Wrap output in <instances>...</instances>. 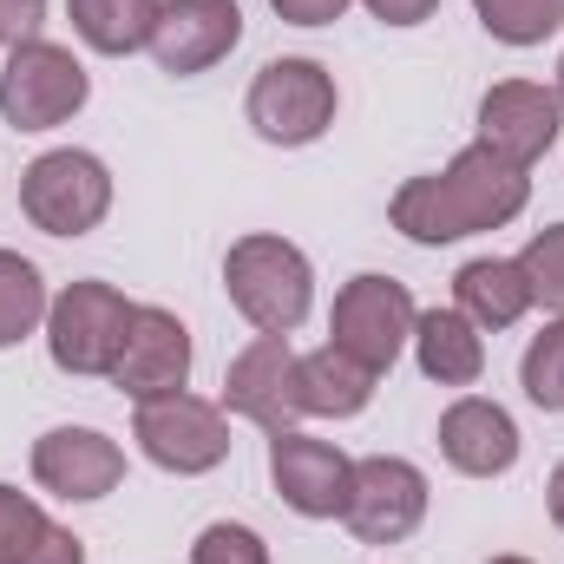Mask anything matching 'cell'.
I'll return each mask as SVG.
<instances>
[{
	"instance_id": "obj_7",
	"label": "cell",
	"mask_w": 564,
	"mask_h": 564,
	"mask_svg": "<svg viewBox=\"0 0 564 564\" xmlns=\"http://www.w3.org/2000/svg\"><path fill=\"white\" fill-rule=\"evenodd\" d=\"M250 126L270 144H315L335 126V73L315 59H270L250 86Z\"/></svg>"
},
{
	"instance_id": "obj_24",
	"label": "cell",
	"mask_w": 564,
	"mask_h": 564,
	"mask_svg": "<svg viewBox=\"0 0 564 564\" xmlns=\"http://www.w3.org/2000/svg\"><path fill=\"white\" fill-rule=\"evenodd\" d=\"M53 532V519L20 492V486H0V564H26L40 552V539Z\"/></svg>"
},
{
	"instance_id": "obj_30",
	"label": "cell",
	"mask_w": 564,
	"mask_h": 564,
	"mask_svg": "<svg viewBox=\"0 0 564 564\" xmlns=\"http://www.w3.org/2000/svg\"><path fill=\"white\" fill-rule=\"evenodd\" d=\"M26 564H86V545H79L66 525H53V532L40 539V552H33Z\"/></svg>"
},
{
	"instance_id": "obj_26",
	"label": "cell",
	"mask_w": 564,
	"mask_h": 564,
	"mask_svg": "<svg viewBox=\"0 0 564 564\" xmlns=\"http://www.w3.org/2000/svg\"><path fill=\"white\" fill-rule=\"evenodd\" d=\"M191 564H270V545H263L250 525H230V519H217V525H204V532H197Z\"/></svg>"
},
{
	"instance_id": "obj_27",
	"label": "cell",
	"mask_w": 564,
	"mask_h": 564,
	"mask_svg": "<svg viewBox=\"0 0 564 564\" xmlns=\"http://www.w3.org/2000/svg\"><path fill=\"white\" fill-rule=\"evenodd\" d=\"M46 20V0H0V46H26Z\"/></svg>"
},
{
	"instance_id": "obj_16",
	"label": "cell",
	"mask_w": 564,
	"mask_h": 564,
	"mask_svg": "<svg viewBox=\"0 0 564 564\" xmlns=\"http://www.w3.org/2000/svg\"><path fill=\"white\" fill-rule=\"evenodd\" d=\"M440 453L466 479H499V473L519 466V426H512V414L499 401L466 394V401H453L440 414Z\"/></svg>"
},
{
	"instance_id": "obj_6",
	"label": "cell",
	"mask_w": 564,
	"mask_h": 564,
	"mask_svg": "<svg viewBox=\"0 0 564 564\" xmlns=\"http://www.w3.org/2000/svg\"><path fill=\"white\" fill-rule=\"evenodd\" d=\"M414 295H408V282L394 276H355L341 295H335V315H328V335H335V348L341 355H355L361 368H375V375H388L394 368V355L414 341Z\"/></svg>"
},
{
	"instance_id": "obj_15",
	"label": "cell",
	"mask_w": 564,
	"mask_h": 564,
	"mask_svg": "<svg viewBox=\"0 0 564 564\" xmlns=\"http://www.w3.org/2000/svg\"><path fill=\"white\" fill-rule=\"evenodd\" d=\"M112 381L132 401L177 394L191 381V328L171 308H132V328H126V348L112 361Z\"/></svg>"
},
{
	"instance_id": "obj_23",
	"label": "cell",
	"mask_w": 564,
	"mask_h": 564,
	"mask_svg": "<svg viewBox=\"0 0 564 564\" xmlns=\"http://www.w3.org/2000/svg\"><path fill=\"white\" fill-rule=\"evenodd\" d=\"M519 388H525L532 408L564 414V315L545 335H532V348H525V361H519Z\"/></svg>"
},
{
	"instance_id": "obj_25",
	"label": "cell",
	"mask_w": 564,
	"mask_h": 564,
	"mask_svg": "<svg viewBox=\"0 0 564 564\" xmlns=\"http://www.w3.org/2000/svg\"><path fill=\"white\" fill-rule=\"evenodd\" d=\"M519 276L532 289V302H545V308L564 315V224L539 230V237L519 250Z\"/></svg>"
},
{
	"instance_id": "obj_9",
	"label": "cell",
	"mask_w": 564,
	"mask_h": 564,
	"mask_svg": "<svg viewBox=\"0 0 564 564\" xmlns=\"http://www.w3.org/2000/svg\"><path fill=\"white\" fill-rule=\"evenodd\" d=\"M421 519H426V473L414 459H394V453L355 459V486H348L341 525L361 545H401V539L421 532Z\"/></svg>"
},
{
	"instance_id": "obj_22",
	"label": "cell",
	"mask_w": 564,
	"mask_h": 564,
	"mask_svg": "<svg viewBox=\"0 0 564 564\" xmlns=\"http://www.w3.org/2000/svg\"><path fill=\"white\" fill-rule=\"evenodd\" d=\"M473 13L506 46H539L564 26V0H473Z\"/></svg>"
},
{
	"instance_id": "obj_17",
	"label": "cell",
	"mask_w": 564,
	"mask_h": 564,
	"mask_svg": "<svg viewBox=\"0 0 564 564\" xmlns=\"http://www.w3.org/2000/svg\"><path fill=\"white\" fill-rule=\"evenodd\" d=\"M414 355H421V375L440 381V388H473L486 375V335L459 308L414 315Z\"/></svg>"
},
{
	"instance_id": "obj_19",
	"label": "cell",
	"mask_w": 564,
	"mask_h": 564,
	"mask_svg": "<svg viewBox=\"0 0 564 564\" xmlns=\"http://www.w3.org/2000/svg\"><path fill=\"white\" fill-rule=\"evenodd\" d=\"M453 308H459L473 328H512V322L532 308V289L519 276V263H506V257H473V263L453 276Z\"/></svg>"
},
{
	"instance_id": "obj_13",
	"label": "cell",
	"mask_w": 564,
	"mask_h": 564,
	"mask_svg": "<svg viewBox=\"0 0 564 564\" xmlns=\"http://www.w3.org/2000/svg\"><path fill=\"white\" fill-rule=\"evenodd\" d=\"M33 479L53 492V499H106L119 479H126V453L119 440H106L99 426H53L33 440Z\"/></svg>"
},
{
	"instance_id": "obj_12",
	"label": "cell",
	"mask_w": 564,
	"mask_h": 564,
	"mask_svg": "<svg viewBox=\"0 0 564 564\" xmlns=\"http://www.w3.org/2000/svg\"><path fill=\"white\" fill-rule=\"evenodd\" d=\"M237 40H243L237 0H164L158 26H151V59L171 79H191V73H210L217 59H230Z\"/></svg>"
},
{
	"instance_id": "obj_31",
	"label": "cell",
	"mask_w": 564,
	"mask_h": 564,
	"mask_svg": "<svg viewBox=\"0 0 564 564\" xmlns=\"http://www.w3.org/2000/svg\"><path fill=\"white\" fill-rule=\"evenodd\" d=\"M545 499H552V525L564 532V459H558V473H552V486H545Z\"/></svg>"
},
{
	"instance_id": "obj_29",
	"label": "cell",
	"mask_w": 564,
	"mask_h": 564,
	"mask_svg": "<svg viewBox=\"0 0 564 564\" xmlns=\"http://www.w3.org/2000/svg\"><path fill=\"white\" fill-rule=\"evenodd\" d=\"M381 26H421V20H433L440 13V0H361Z\"/></svg>"
},
{
	"instance_id": "obj_21",
	"label": "cell",
	"mask_w": 564,
	"mask_h": 564,
	"mask_svg": "<svg viewBox=\"0 0 564 564\" xmlns=\"http://www.w3.org/2000/svg\"><path fill=\"white\" fill-rule=\"evenodd\" d=\"M46 282L40 270L20 257V250H0V348H13V341H26L40 322H46Z\"/></svg>"
},
{
	"instance_id": "obj_4",
	"label": "cell",
	"mask_w": 564,
	"mask_h": 564,
	"mask_svg": "<svg viewBox=\"0 0 564 564\" xmlns=\"http://www.w3.org/2000/svg\"><path fill=\"white\" fill-rule=\"evenodd\" d=\"M126 328H132V302L112 289V282H66L46 308V348H53V368L59 375H112L119 348H126Z\"/></svg>"
},
{
	"instance_id": "obj_33",
	"label": "cell",
	"mask_w": 564,
	"mask_h": 564,
	"mask_svg": "<svg viewBox=\"0 0 564 564\" xmlns=\"http://www.w3.org/2000/svg\"><path fill=\"white\" fill-rule=\"evenodd\" d=\"M492 564H525V558H492Z\"/></svg>"
},
{
	"instance_id": "obj_1",
	"label": "cell",
	"mask_w": 564,
	"mask_h": 564,
	"mask_svg": "<svg viewBox=\"0 0 564 564\" xmlns=\"http://www.w3.org/2000/svg\"><path fill=\"white\" fill-rule=\"evenodd\" d=\"M532 197V177L525 164L499 158L492 144H466L446 171L433 177H408L388 204L394 230L414 237V243H459V237H479V230H499L525 210Z\"/></svg>"
},
{
	"instance_id": "obj_3",
	"label": "cell",
	"mask_w": 564,
	"mask_h": 564,
	"mask_svg": "<svg viewBox=\"0 0 564 564\" xmlns=\"http://www.w3.org/2000/svg\"><path fill=\"white\" fill-rule=\"evenodd\" d=\"M20 210L46 237H86L112 210V171L93 151H40L20 171Z\"/></svg>"
},
{
	"instance_id": "obj_28",
	"label": "cell",
	"mask_w": 564,
	"mask_h": 564,
	"mask_svg": "<svg viewBox=\"0 0 564 564\" xmlns=\"http://www.w3.org/2000/svg\"><path fill=\"white\" fill-rule=\"evenodd\" d=\"M289 26H328V20H341L348 13V0H270Z\"/></svg>"
},
{
	"instance_id": "obj_2",
	"label": "cell",
	"mask_w": 564,
	"mask_h": 564,
	"mask_svg": "<svg viewBox=\"0 0 564 564\" xmlns=\"http://www.w3.org/2000/svg\"><path fill=\"white\" fill-rule=\"evenodd\" d=\"M224 289L237 302V315L257 328V335H289L302 328L308 302H315V270L308 257L289 243V237H237L230 257H224Z\"/></svg>"
},
{
	"instance_id": "obj_10",
	"label": "cell",
	"mask_w": 564,
	"mask_h": 564,
	"mask_svg": "<svg viewBox=\"0 0 564 564\" xmlns=\"http://www.w3.org/2000/svg\"><path fill=\"white\" fill-rule=\"evenodd\" d=\"M270 479H276L282 506L302 519H341L348 512V486H355V459L328 440L308 433H270Z\"/></svg>"
},
{
	"instance_id": "obj_32",
	"label": "cell",
	"mask_w": 564,
	"mask_h": 564,
	"mask_svg": "<svg viewBox=\"0 0 564 564\" xmlns=\"http://www.w3.org/2000/svg\"><path fill=\"white\" fill-rule=\"evenodd\" d=\"M558 99H564V59H558Z\"/></svg>"
},
{
	"instance_id": "obj_8",
	"label": "cell",
	"mask_w": 564,
	"mask_h": 564,
	"mask_svg": "<svg viewBox=\"0 0 564 564\" xmlns=\"http://www.w3.org/2000/svg\"><path fill=\"white\" fill-rule=\"evenodd\" d=\"M139 433L144 459L151 466H164V473H177V479H197V473H217L224 459H230V426L224 414L210 408V401H197V394H158V401H139Z\"/></svg>"
},
{
	"instance_id": "obj_5",
	"label": "cell",
	"mask_w": 564,
	"mask_h": 564,
	"mask_svg": "<svg viewBox=\"0 0 564 564\" xmlns=\"http://www.w3.org/2000/svg\"><path fill=\"white\" fill-rule=\"evenodd\" d=\"M86 93H93V79L66 46L26 40V46H13V59L0 73V119L13 132H53L86 106Z\"/></svg>"
},
{
	"instance_id": "obj_18",
	"label": "cell",
	"mask_w": 564,
	"mask_h": 564,
	"mask_svg": "<svg viewBox=\"0 0 564 564\" xmlns=\"http://www.w3.org/2000/svg\"><path fill=\"white\" fill-rule=\"evenodd\" d=\"M375 368H361L355 355H341L335 341L302 355L295 361V388H302V414H322V421H355L368 401H375Z\"/></svg>"
},
{
	"instance_id": "obj_20",
	"label": "cell",
	"mask_w": 564,
	"mask_h": 564,
	"mask_svg": "<svg viewBox=\"0 0 564 564\" xmlns=\"http://www.w3.org/2000/svg\"><path fill=\"white\" fill-rule=\"evenodd\" d=\"M158 7H164V0H66L73 33H79L93 53H106V59H126V53L151 46Z\"/></svg>"
},
{
	"instance_id": "obj_11",
	"label": "cell",
	"mask_w": 564,
	"mask_h": 564,
	"mask_svg": "<svg viewBox=\"0 0 564 564\" xmlns=\"http://www.w3.org/2000/svg\"><path fill=\"white\" fill-rule=\"evenodd\" d=\"M295 361H302V355L289 348V335H257V341L230 361V375H224V408L243 414V421H257L263 433H289V426L302 421Z\"/></svg>"
},
{
	"instance_id": "obj_14",
	"label": "cell",
	"mask_w": 564,
	"mask_h": 564,
	"mask_svg": "<svg viewBox=\"0 0 564 564\" xmlns=\"http://www.w3.org/2000/svg\"><path fill=\"white\" fill-rule=\"evenodd\" d=\"M564 126V99L552 86H532V79H506L479 99V144H492L499 158L512 164H539L552 144H558Z\"/></svg>"
}]
</instances>
